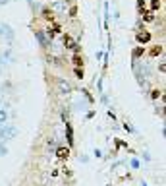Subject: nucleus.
Returning <instances> with one entry per match:
<instances>
[{"label":"nucleus","mask_w":166,"mask_h":186,"mask_svg":"<svg viewBox=\"0 0 166 186\" xmlns=\"http://www.w3.org/2000/svg\"><path fill=\"white\" fill-rule=\"evenodd\" d=\"M56 155H58V159H68V157H70V149L68 147H58Z\"/></svg>","instance_id":"1"},{"label":"nucleus","mask_w":166,"mask_h":186,"mask_svg":"<svg viewBox=\"0 0 166 186\" xmlns=\"http://www.w3.org/2000/svg\"><path fill=\"white\" fill-rule=\"evenodd\" d=\"M75 74H77V78H83V72H81L79 68H75Z\"/></svg>","instance_id":"9"},{"label":"nucleus","mask_w":166,"mask_h":186,"mask_svg":"<svg viewBox=\"0 0 166 186\" xmlns=\"http://www.w3.org/2000/svg\"><path fill=\"white\" fill-rule=\"evenodd\" d=\"M141 53H143L141 49H135V51H133V56H141Z\"/></svg>","instance_id":"8"},{"label":"nucleus","mask_w":166,"mask_h":186,"mask_svg":"<svg viewBox=\"0 0 166 186\" xmlns=\"http://www.w3.org/2000/svg\"><path fill=\"white\" fill-rule=\"evenodd\" d=\"M160 53H162V47H160V45H158V47H155L153 51H151V54H153V56H156V54H160Z\"/></svg>","instance_id":"4"},{"label":"nucleus","mask_w":166,"mask_h":186,"mask_svg":"<svg viewBox=\"0 0 166 186\" xmlns=\"http://www.w3.org/2000/svg\"><path fill=\"white\" fill-rule=\"evenodd\" d=\"M64 43H66V47H68V49H75V47H77V45H75V41L71 39L70 35H64Z\"/></svg>","instance_id":"3"},{"label":"nucleus","mask_w":166,"mask_h":186,"mask_svg":"<svg viewBox=\"0 0 166 186\" xmlns=\"http://www.w3.org/2000/svg\"><path fill=\"white\" fill-rule=\"evenodd\" d=\"M151 8H153V10H158V8H160V0H153V4H151Z\"/></svg>","instance_id":"5"},{"label":"nucleus","mask_w":166,"mask_h":186,"mask_svg":"<svg viewBox=\"0 0 166 186\" xmlns=\"http://www.w3.org/2000/svg\"><path fill=\"white\" fill-rule=\"evenodd\" d=\"M74 62H75V66H79V64H83V60H81V56H79V54H75V56H74Z\"/></svg>","instance_id":"6"},{"label":"nucleus","mask_w":166,"mask_h":186,"mask_svg":"<svg viewBox=\"0 0 166 186\" xmlns=\"http://www.w3.org/2000/svg\"><path fill=\"white\" fill-rule=\"evenodd\" d=\"M149 39H151V35H149L147 31L137 33V41H139V43H149Z\"/></svg>","instance_id":"2"},{"label":"nucleus","mask_w":166,"mask_h":186,"mask_svg":"<svg viewBox=\"0 0 166 186\" xmlns=\"http://www.w3.org/2000/svg\"><path fill=\"white\" fill-rule=\"evenodd\" d=\"M153 97H155V99H156V97H160V91L155 89V91H153Z\"/></svg>","instance_id":"10"},{"label":"nucleus","mask_w":166,"mask_h":186,"mask_svg":"<svg viewBox=\"0 0 166 186\" xmlns=\"http://www.w3.org/2000/svg\"><path fill=\"white\" fill-rule=\"evenodd\" d=\"M143 14H145V19L147 21H153V12H143Z\"/></svg>","instance_id":"7"}]
</instances>
